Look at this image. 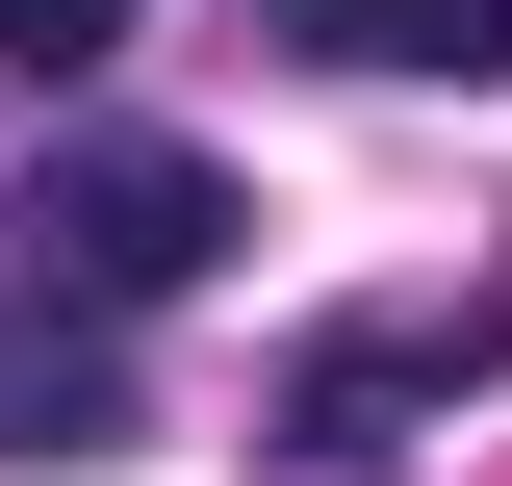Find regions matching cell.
Listing matches in <instances>:
<instances>
[{
	"instance_id": "cell-1",
	"label": "cell",
	"mask_w": 512,
	"mask_h": 486,
	"mask_svg": "<svg viewBox=\"0 0 512 486\" xmlns=\"http://www.w3.org/2000/svg\"><path fill=\"white\" fill-rule=\"evenodd\" d=\"M0 231H26V282H52V307H103V333H128V307H180L205 256H231V154H180V128H52Z\"/></svg>"
},
{
	"instance_id": "cell-2",
	"label": "cell",
	"mask_w": 512,
	"mask_h": 486,
	"mask_svg": "<svg viewBox=\"0 0 512 486\" xmlns=\"http://www.w3.org/2000/svg\"><path fill=\"white\" fill-rule=\"evenodd\" d=\"M487 359H512V282H487V307H384V333H333V359L282 384V461H384L410 384H487Z\"/></svg>"
},
{
	"instance_id": "cell-3",
	"label": "cell",
	"mask_w": 512,
	"mask_h": 486,
	"mask_svg": "<svg viewBox=\"0 0 512 486\" xmlns=\"http://www.w3.org/2000/svg\"><path fill=\"white\" fill-rule=\"evenodd\" d=\"M0 461H128V333L103 307H0Z\"/></svg>"
},
{
	"instance_id": "cell-4",
	"label": "cell",
	"mask_w": 512,
	"mask_h": 486,
	"mask_svg": "<svg viewBox=\"0 0 512 486\" xmlns=\"http://www.w3.org/2000/svg\"><path fill=\"white\" fill-rule=\"evenodd\" d=\"M256 26L333 77H512V0H256Z\"/></svg>"
},
{
	"instance_id": "cell-5",
	"label": "cell",
	"mask_w": 512,
	"mask_h": 486,
	"mask_svg": "<svg viewBox=\"0 0 512 486\" xmlns=\"http://www.w3.org/2000/svg\"><path fill=\"white\" fill-rule=\"evenodd\" d=\"M103 52H128V0H0V77H26V103H77Z\"/></svg>"
}]
</instances>
